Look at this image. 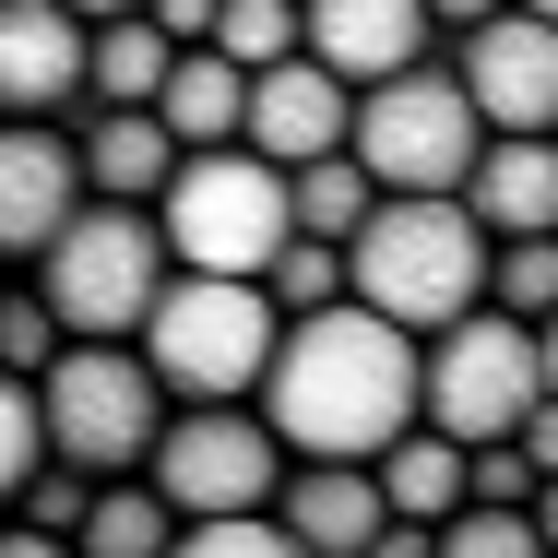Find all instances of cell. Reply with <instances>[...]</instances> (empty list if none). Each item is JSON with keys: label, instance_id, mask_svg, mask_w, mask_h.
<instances>
[{"label": "cell", "instance_id": "1", "mask_svg": "<svg viewBox=\"0 0 558 558\" xmlns=\"http://www.w3.org/2000/svg\"><path fill=\"white\" fill-rule=\"evenodd\" d=\"M286 451H368L416 428V333L380 322L368 298H322V310H286V333L262 356V392Z\"/></svg>", "mask_w": 558, "mask_h": 558}, {"label": "cell", "instance_id": "2", "mask_svg": "<svg viewBox=\"0 0 558 558\" xmlns=\"http://www.w3.org/2000/svg\"><path fill=\"white\" fill-rule=\"evenodd\" d=\"M344 298H368L404 333H440L451 310L487 298V226L463 191H380L344 238Z\"/></svg>", "mask_w": 558, "mask_h": 558}, {"label": "cell", "instance_id": "3", "mask_svg": "<svg viewBox=\"0 0 558 558\" xmlns=\"http://www.w3.org/2000/svg\"><path fill=\"white\" fill-rule=\"evenodd\" d=\"M286 333V310H274V286L262 274H167L155 286V310H143V368L167 380V404H238V392H262V356Z\"/></svg>", "mask_w": 558, "mask_h": 558}, {"label": "cell", "instance_id": "4", "mask_svg": "<svg viewBox=\"0 0 558 558\" xmlns=\"http://www.w3.org/2000/svg\"><path fill=\"white\" fill-rule=\"evenodd\" d=\"M36 416H48V451L84 463V475H143V451L167 428V380L143 368L131 333H72L48 368H36Z\"/></svg>", "mask_w": 558, "mask_h": 558}, {"label": "cell", "instance_id": "5", "mask_svg": "<svg viewBox=\"0 0 558 558\" xmlns=\"http://www.w3.org/2000/svg\"><path fill=\"white\" fill-rule=\"evenodd\" d=\"M167 274L179 262H167L155 203H108V191H84L72 226L36 250V298L60 310V333H143V310H155Z\"/></svg>", "mask_w": 558, "mask_h": 558}, {"label": "cell", "instance_id": "6", "mask_svg": "<svg viewBox=\"0 0 558 558\" xmlns=\"http://www.w3.org/2000/svg\"><path fill=\"white\" fill-rule=\"evenodd\" d=\"M155 226H167V262L191 274H262L286 250V167L250 155V143H191L155 191Z\"/></svg>", "mask_w": 558, "mask_h": 558}, {"label": "cell", "instance_id": "7", "mask_svg": "<svg viewBox=\"0 0 558 558\" xmlns=\"http://www.w3.org/2000/svg\"><path fill=\"white\" fill-rule=\"evenodd\" d=\"M547 392V368H535V322H511V310H451L440 333H416V428H440V440H511L523 428V404Z\"/></svg>", "mask_w": 558, "mask_h": 558}, {"label": "cell", "instance_id": "8", "mask_svg": "<svg viewBox=\"0 0 558 558\" xmlns=\"http://www.w3.org/2000/svg\"><path fill=\"white\" fill-rule=\"evenodd\" d=\"M475 143H487V119H475V96L451 84L440 60H404V72L356 84V119H344V155L380 191H463Z\"/></svg>", "mask_w": 558, "mask_h": 558}, {"label": "cell", "instance_id": "9", "mask_svg": "<svg viewBox=\"0 0 558 558\" xmlns=\"http://www.w3.org/2000/svg\"><path fill=\"white\" fill-rule=\"evenodd\" d=\"M143 475L167 487L179 523H203V511H274V487H286V440H274V416H262L250 392H238V404H167Z\"/></svg>", "mask_w": 558, "mask_h": 558}, {"label": "cell", "instance_id": "10", "mask_svg": "<svg viewBox=\"0 0 558 558\" xmlns=\"http://www.w3.org/2000/svg\"><path fill=\"white\" fill-rule=\"evenodd\" d=\"M451 84L475 96L487 131H558V24H547V12H523V0L475 12L463 48H451Z\"/></svg>", "mask_w": 558, "mask_h": 558}, {"label": "cell", "instance_id": "11", "mask_svg": "<svg viewBox=\"0 0 558 558\" xmlns=\"http://www.w3.org/2000/svg\"><path fill=\"white\" fill-rule=\"evenodd\" d=\"M344 119H356V84L322 72L310 48H286V60L250 72V119H238V143L274 155V167H310V155H333V143H344Z\"/></svg>", "mask_w": 558, "mask_h": 558}, {"label": "cell", "instance_id": "12", "mask_svg": "<svg viewBox=\"0 0 558 558\" xmlns=\"http://www.w3.org/2000/svg\"><path fill=\"white\" fill-rule=\"evenodd\" d=\"M84 12L72 0H0V119H72L84 108Z\"/></svg>", "mask_w": 558, "mask_h": 558}, {"label": "cell", "instance_id": "13", "mask_svg": "<svg viewBox=\"0 0 558 558\" xmlns=\"http://www.w3.org/2000/svg\"><path fill=\"white\" fill-rule=\"evenodd\" d=\"M84 203V155L60 119H0V262H36Z\"/></svg>", "mask_w": 558, "mask_h": 558}, {"label": "cell", "instance_id": "14", "mask_svg": "<svg viewBox=\"0 0 558 558\" xmlns=\"http://www.w3.org/2000/svg\"><path fill=\"white\" fill-rule=\"evenodd\" d=\"M274 511H286V547H322V558L380 547V523H392V499H380V463H356V451H286V487H274Z\"/></svg>", "mask_w": 558, "mask_h": 558}, {"label": "cell", "instance_id": "15", "mask_svg": "<svg viewBox=\"0 0 558 558\" xmlns=\"http://www.w3.org/2000/svg\"><path fill=\"white\" fill-rule=\"evenodd\" d=\"M298 48L344 84H380V72L428 60L440 24H428V0H298Z\"/></svg>", "mask_w": 558, "mask_h": 558}, {"label": "cell", "instance_id": "16", "mask_svg": "<svg viewBox=\"0 0 558 558\" xmlns=\"http://www.w3.org/2000/svg\"><path fill=\"white\" fill-rule=\"evenodd\" d=\"M463 203L487 238H535L558 226V131H487L475 167H463Z\"/></svg>", "mask_w": 558, "mask_h": 558}, {"label": "cell", "instance_id": "17", "mask_svg": "<svg viewBox=\"0 0 558 558\" xmlns=\"http://www.w3.org/2000/svg\"><path fill=\"white\" fill-rule=\"evenodd\" d=\"M72 155H84V191H108V203H155L167 167H179V131H167L155 108H84Z\"/></svg>", "mask_w": 558, "mask_h": 558}, {"label": "cell", "instance_id": "18", "mask_svg": "<svg viewBox=\"0 0 558 558\" xmlns=\"http://www.w3.org/2000/svg\"><path fill=\"white\" fill-rule=\"evenodd\" d=\"M155 119L179 131V155H191V143H238V119H250V72L226 60L215 36H191V48L167 60V84H155Z\"/></svg>", "mask_w": 558, "mask_h": 558}, {"label": "cell", "instance_id": "19", "mask_svg": "<svg viewBox=\"0 0 558 558\" xmlns=\"http://www.w3.org/2000/svg\"><path fill=\"white\" fill-rule=\"evenodd\" d=\"M167 60H179V36H167L155 12H96V36H84V96H96V108H155Z\"/></svg>", "mask_w": 558, "mask_h": 558}, {"label": "cell", "instance_id": "20", "mask_svg": "<svg viewBox=\"0 0 558 558\" xmlns=\"http://www.w3.org/2000/svg\"><path fill=\"white\" fill-rule=\"evenodd\" d=\"M368 463H380V499H392L404 523H428V535H440V511L463 499V440H440V428H404V440H380Z\"/></svg>", "mask_w": 558, "mask_h": 558}, {"label": "cell", "instance_id": "21", "mask_svg": "<svg viewBox=\"0 0 558 558\" xmlns=\"http://www.w3.org/2000/svg\"><path fill=\"white\" fill-rule=\"evenodd\" d=\"M72 547H84V558H155V547H179V511H167V487H155V475H143V487L96 475V499H84Z\"/></svg>", "mask_w": 558, "mask_h": 558}, {"label": "cell", "instance_id": "22", "mask_svg": "<svg viewBox=\"0 0 558 558\" xmlns=\"http://www.w3.org/2000/svg\"><path fill=\"white\" fill-rule=\"evenodd\" d=\"M368 203H380V179H368L344 143H333V155H310V167H286V215L310 226V238H333V250L356 238V215H368Z\"/></svg>", "mask_w": 558, "mask_h": 558}, {"label": "cell", "instance_id": "23", "mask_svg": "<svg viewBox=\"0 0 558 558\" xmlns=\"http://www.w3.org/2000/svg\"><path fill=\"white\" fill-rule=\"evenodd\" d=\"M487 310H511V322H547L558 310V226L487 238Z\"/></svg>", "mask_w": 558, "mask_h": 558}, {"label": "cell", "instance_id": "24", "mask_svg": "<svg viewBox=\"0 0 558 558\" xmlns=\"http://www.w3.org/2000/svg\"><path fill=\"white\" fill-rule=\"evenodd\" d=\"M440 547H463V558H547V535H535V499H451L440 511Z\"/></svg>", "mask_w": 558, "mask_h": 558}, {"label": "cell", "instance_id": "25", "mask_svg": "<svg viewBox=\"0 0 558 558\" xmlns=\"http://www.w3.org/2000/svg\"><path fill=\"white\" fill-rule=\"evenodd\" d=\"M262 286H274V310H322V298H344V250L310 238V226H286V250L262 262Z\"/></svg>", "mask_w": 558, "mask_h": 558}, {"label": "cell", "instance_id": "26", "mask_svg": "<svg viewBox=\"0 0 558 558\" xmlns=\"http://www.w3.org/2000/svg\"><path fill=\"white\" fill-rule=\"evenodd\" d=\"M84 499H96V475H84V463H60V451H48V463H36V475H24V487H12V523H36V535H48V547H72V523H84Z\"/></svg>", "mask_w": 558, "mask_h": 558}, {"label": "cell", "instance_id": "27", "mask_svg": "<svg viewBox=\"0 0 558 558\" xmlns=\"http://www.w3.org/2000/svg\"><path fill=\"white\" fill-rule=\"evenodd\" d=\"M215 48L238 60V72L286 60V48H298V0H226V12H215Z\"/></svg>", "mask_w": 558, "mask_h": 558}, {"label": "cell", "instance_id": "28", "mask_svg": "<svg viewBox=\"0 0 558 558\" xmlns=\"http://www.w3.org/2000/svg\"><path fill=\"white\" fill-rule=\"evenodd\" d=\"M48 463V416H36V380L24 368H0V511H12V487Z\"/></svg>", "mask_w": 558, "mask_h": 558}, {"label": "cell", "instance_id": "29", "mask_svg": "<svg viewBox=\"0 0 558 558\" xmlns=\"http://www.w3.org/2000/svg\"><path fill=\"white\" fill-rule=\"evenodd\" d=\"M60 344H72V333H60V310H48L36 286H24V298H0V368H24V380H36Z\"/></svg>", "mask_w": 558, "mask_h": 558}, {"label": "cell", "instance_id": "30", "mask_svg": "<svg viewBox=\"0 0 558 558\" xmlns=\"http://www.w3.org/2000/svg\"><path fill=\"white\" fill-rule=\"evenodd\" d=\"M511 440H523V463H535V475H558V392H535V404H523V428H511Z\"/></svg>", "mask_w": 558, "mask_h": 558}, {"label": "cell", "instance_id": "31", "mask_svg": "<svg viewBox=\"0 0 558 558\" xmlns=\"http://www.w3.org/2000/svg\"><path fill=\"white\" fill-rule=\"evenodd\" d=\"M143 12H155V24L191 48V36H215V12H226V0H143Z\"/></svg>", "mask_w": 558, "mask_h": 558}, {"label": "cell", "instance_id": "32", "mask_svg": "<svg viewBox=\"0 0 558 558\" xmlns=\"http://www.w3.org/2000/svg\"><path fill=\"white\" fill-rule=\"evenodd\" d=\"M535 535H547V558H558V475H535Z\"/></svg>", "mask_w": 558, "mask_h": 558}, {"label": "cell", "instance_id": "33", "mask_svg": "<svg viewBox=\"0 0 558 558\" xmlns=\"http://www.w3.org/2000/svg\"><path fill=\"white\" fill-rule=\"evenodd\" d=\"M535 368H547V392H558V310L535 322Z\"/></svg>", "mask_w": 558, "mask_h": 558}, {"label": "cell", "instance_id": "34", "mask_svg": "<svg viewBox=\"0 0 558 558\" xmlns=\"http://www.w3.org/2000/svg\"><path fill=\"white\" fill-rule=\"evenodd\" d=\"M475 12H499V0H428V24H475Z\"/></svg>", "mask_w": 558, "mask_h": 558}, {"label": "cell", "instance_id": "35", "mask_svg": "<svg viewBox=\"0 0 558 558\" xmlns=\"http://www.w3.org/2000/svg\"><path fill=\"white\" fill-rule=\"evenodd\" d=\"M72 12H84V24H96V12H143V0H72Z\"/></svg>", "mask_w": 558, "mask_h": 558}, {"label": "cell", "instance_id": "36", "mask_svg": "<svg viewBox=\"0 0 558 558\" xmlns=\"http://www.w3.org/2000/svg\"><path fill=\"white\" fill-rule=\"evenodd\" d=\"M523 12H547V24H558V0H523Z\"/></svg>", "mask_w": 558, "mask_h": 558}]
</instances>
